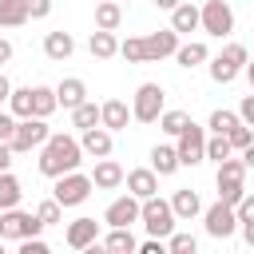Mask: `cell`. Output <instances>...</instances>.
<instances>
[{"instance_id": "56", "label": "cell", "mask_w": 254, "mask_h": 254, "mask_svg": "<svg viewBox=\"0 0 254 254\" xmlns=\"http://www.w3.org/2000/svg\"><path fill=\"white\" fill-rule=\"evenodd\" d=\"M115 4H119V0H115Z\"/></svg>"}, {"instance_id": "9", "label": "cell", "mask_w": 254, "mask_h": 254, "mask_svg": "<svg viewBox=\"0 0 254 254\" xmlns=\"http://www.w3.org/2000/svg\"><path fill=\"white\" fill-rule=\"evenodd\" d=\"M0 222H4V238H16V242H24V238H40V230H44V222L36 218V214H28V210H4L0 214Z\"/></svg>"}, {"instance_id": "5", "label": "cell", "mask_w": 254, "mask_h": 254, "mask_svg": "<svg viewBox=\"0 0 254 254\" xmlns=\"http://www.w3.org/2000/svg\"><path fill=\"white\" fill-rule=\"evenodd\" d=\"M48 135H52L48 131V119H16V131H12L8 147H12V155H28V151L44 147Z\"/></svg>"}, {"instance_id": "34", "label": "cell", "mask_w": 254, "mask_h": 254, "mask_svg": "<svg viewBox=\"0 0 254 254\" xmlns=\"http://www.w3.org/2000/svg\"><path fill=\"white\" fill-rule=\"evenodd\" d=\"M238 123H242V119H238V111H226V107H218V111L210 115V123H206V127H210L214 135H226V131H234Z\"/></svg>"}, {"instance_id": "55", "label": "cell", "mask_w": 254, "mask_h": 254, "mask_svg": "<svg viewBox=\"0 0 254 254\" xmlns=\"http://www.w3.org/2000/svg\"><path fill=\"white\" fill-rule=\"evenodd\" d=\"M0 254H4V246H0Z\"/></svg>"}, {"instance_id": "8", "label": "cell", "mask_w": 254, "mask_h": 254, "mask_svg": "<svg viewBox=\"0 0 254 254\" xmlns=\"http://www.w3.org/2000/svg\"><path fill=\"white\" fill-rule=\"evenodd\" d=\"M91 190H95V187H91V179H87V175H79V171H71V175H64V179H56L52 198H56L60 206H79Z\"/></svg>"}, {"instance_id": "15", "label": "cell", "mask_w": 254, "mask_h": 254, "mask_svg": "<svg viewBox=\"0 0 254 254\" xmlns=\"http://www.w3.org/2000/svg\"><path fill=\"white\" fill-rule=\"evenodd\" d=\"M64 242H67L71 250H83V246L99 242V222H95V218H75V222H67Z\"/></svg>"}, {"instance_id": "2", "label": "cell", "mask_w": 254, "mask_h": 254, "mask_svg": "<svg viewBox=\"0 0 254 254\" xmlns=\"http://www.w3.org/2000/svg\"><path fill=\"white\" fill-rule=\"evenodd\" d=\"M139 222L147 226V234H151V238H159V242H163V238H171V234H175V222H179V218H175L171 202L155 194V198L139 202Z\"/></svg>"}, {"instance_id": "7", "label": "cell", "mask_w": 254, "mask_h": 254, "mask_svg": "<svg viewBox=\"0 0 254 254\" xmlns=\"http://www.w3.org/2000/svg\"><path fill=\"white\" fill-rule=\"evenodd\" d=\"M175 155H179V167H198L206 159V131L198 123H187V131L175 143Z\"/></svg>"}, {"instance_id": "32", "label": "cell", "mask_w": 254, "mask_h": 254, "mask_svg": "<svg viewBox=\"0 0 254 254\" xmlns=\"http://www.w3.org/2000/svg\"><path fill=\"white\" fill-rule=\"evenodd\" d=\"M71 123L79 127V131H91V127H99V107L87 99V103H79L75 111H71Z\"/></svg>"}, {"instance_id": "28", "label": "cell", "mask_w": 254, "mask_h": 254, "mask_svg": "<svg viewBox=\"0 0 254 254\" xmlns=\"http://www.w3.org/2000/svg\"><path fill=\"white\" fill-rule=\"evenodd\" d=\"M8 115H12V119H32V87H12V95H8Z\"/></svg>"}, {"instance_id": "54", "label": "cell", "mask_w": 254, "mask_h": 254, "mask_svg": "<svg viewBox=\"0 0 254 254\" xmlns=\"http://www.w3.org/2000/svg\"><path fill=\"white\" fill-rule=\"evenodd\" d=\"M0 238H4V222H0Z\"/></svg>"}, {"instance_id": "35", "label": "cell", "mask_w": 254, "mask_h": 254, "mask_svg": "<svg viewBox=\"0 0 254 254\" xmlns=\"http://www.w3.org/2000/svg\"><path fill=\"white\" fill-rule=\"evenodd\" d=\"M242 179H246V163L242 159L230 155V159L218 163V183H242Z\"/></svg>"}, {"instance_id": "29", "label": "cell", "mask_w": 254, "mask_h": 254, "mask_svg": "<svg viewBox=\"0 0 254 254\" xmlns=\"http://www.w3.org/2000/svg\"><path fill=\"white\" fill-rule=\"evenodd\" d=\"M20 24H28L24 0H0V28H20Z\"/></svg>"}, {"instance_id": "14", "label": "cell", "mask_w": 254, "mask_h": 254, "mask_svg": "<svg viewBox=\"0 0 254 254\" xmlns=\"http://www.w3.org/2000/svg\"><path fill=\"white\" fill-rule=\"evenodd\" d=\"M127 123H131V107L123 103V99H107V103H99V127L103 131H127Z\"/></svg>"}, {"instance_id": "3", "label": "cell", "mask_w": 254, "mask_h": 254, "mask_svg": "<svg viewBox=\"0 0 254 254\" xmlns=\"http://www.w3.org/2000/svg\"><path fill=\"white\" fill-rule=\"evenodd\" d=\"M163 103H167V91L159 83H139V91L131 99V119L135 123H159V115L167 111Z\"/></svg>"}, {"instance_id": "25", "label": "cell", "mask_w": 254, "mask_h": 254, "mask_svg": "<svg viewBox=\"0 0 254 254\" xmlns=\"http://www.w3.org/2000/svg\"><path fill=\"white\" fill-rule=\"evenodd\" d=\"M20 194H24V190H20V179H16L12 171H4V175H0V214H4V210H16V206H20Z\"/></svg>"}, {"instance_id": "47", "label": "cell", "mask_w": 254, "mask_h": 254, "mask_svg": "<svg viewBox=\"0 0 254 254\" xmlns=\"http://www.w3.org/2000/svg\"><path fill=\"white\" fill-rule=\"evenodd\" d=\"M8 167H12V147H8V143H0V175H4Z\"/></svg>"}, {"instance_id": "44", "label": "cell", "mask_w": 254, "mask_h": 254, "mask_svg": "<svg viewBox=\"0 0 254 254\" xmlns=\"http://www.w3.org/2000/svg\"><path fill=\"white\" fill-rule=\"evenodd\" d=\"M238 119H242L246 127H254V95H246V99L238 103Z\"/></svg>"}, {"instance_id": "39", "label": "cell", "mask_w": 254, "mask_h": 254, "mask_svg": "<svg viewBox=\"0 0 254 254\" xmlns=\"http://www.w3.org/2000/svg\"><path fill=\"white\" fill-rule=\"evenodd\" d=\"M242 194H246L242 183H218V202H222V206H238Z\"/></svg>"}, {"instance_id": "50", "label": "cell", "mask_w": 254, "mask_h": 254, "mask_svg": "<svg viewBox=\"0 0 254 254\" xmlns=\"http://www.w3.org/2000/svg\"><path fill=\"white\" fill-rule=\"evenodd\" d=\"M242 238H246V246H254V222H242Z\"/></svg>"}, {"instance_id": "45", "label": "cell", "mask_w": 254, "mask_h": 254, "mask_svg": "<svg viewBox=\"0 0 254 254\" xmlns=\"http://www.w3.org/2000/svg\"><path fill=\"white\" fill-rule=\"evenodd\" d=\"M135 254H171V250H167V242H159V238H147V242H143Z\"/></svg>"}, {"instance_id": "22", "label": "cell", "mask_w": 254, "mask_h": 254, "mask_svg": "<svg viewBox=\"0 0 254 254\" xmlns=\"http://www.w3.org/2000/svg\"><path fill=\"white\" fill-rule=\"evenodd\" d=\"M119 20H123V8L115 0H99L95 4V32H115Z\"/></svg>"}, {"instance_id": "19", "label": "cell", "mask_w": 254, "mask_h": 254, "mask_svg": "<svg viewBox=\"0 0 254 254\" xmlns=\"http://www.w3.org/2000/svg\"><path fill=\"white\" fill-rule=\"evenodd\" d=\"M71 52H75V40H71V32H64V28H60V32H48V36H44V56H48V60L64 64Z\"/></svg>"}, {"instance_id": "18", "label": "cell", "mask_w": 254, "mask_h": 254, "mask_svg": "<svg viewBox=\"0 0 254 254\" xmlns=\"http://www.w3.org/2000/svg\"><path fill=\"white\" fill-rule=\"evenodd\" d=\"M87 179H91L95 190H115V187L123 183V167H119L115 159H95V171H91Z\"/></svg>"}, {"instance_id": "37", "label": "cell", "mask_w": 254, "mask_h": 254, "mask_svg": "<svg viewBox=\"0 0 254 254\" xmlns=\"http://www.w3.org/2000/svg\"><path fill=\"white\" fill-rule=\"evenodd\" d=\"M226 143H230V151H246V147L254 143V131H250L246 123H238L234 131H226Z\"/></svg>"}, {"instance_id": "1", "label": "cell", "mask_w": 254, "mask_h": 254, "mask_svg": "<svg viewBox=\"0 0 254 254\" xmlns=\"http://www.w3.org/2000/svg\"><path fill=\"white\" fill-rule=\"evenodd\" d=\"M40 175H48V179H64V175H71L79 163H83V151H79V139L75 135H64V131H56V135H48V143L40 147Z\"/></svg>"}, {"instance_id": "30", "label": "cell", "mask_w": 254, "mask_h": 254, "mask_svg": "<svg viewBox=\"0 0 254 254\" xmlns=\"http://www.w3.org/2000/svg\"><path fill=\"white\" fill-rule=\"evenodd\" d=\"M103 246H107V254H135V250H139V242H135L131 230H111V234L103 238Z\"/></svg>"}, {"instance_id": "36", "label": "cell", "mask_w": 254, "mask_h": 254, "mask_svg": "<svg viewBox=\"0 0 254 254\" xmlns=\"http://www.w3.org/2000/svg\"><path fill=\"white\" fill-rule=\"evenodd\" d=\"M167 250H171V254H198V238L187 234V230H175V234L167 238Z\"/></svg>"}, {"instance_id": "52", "label": "cell", "mask_w": 254, "mask_h": 254, "mask_svg": "<svg viewBox=\"0 0 254 254\" xmlns=\"http://www.w3.org/2000/svg\"><path fill=\"white\" fill-rule=\"evenodd\" d=\"M179 4H183V0H155V8H167V12H175Z\"/></svg>"}, {"instance_id": "10", "label": "cell", "mask_w": 254, "mask_h": 254, "mask_svg": "<svg viewBox=\"0 0 254 254\" xmlns=\"http://www.w3.org/2000/svg\"><path fill=\"white\" fill-rule=\"evenodd\" d=\"M202 222H206V234H210V238H230V234L238 230L234 206H222V202L206 206V210H202Z\"/></svg>"}, {"instance_id": "27", "label": "cell", "mask_w": 254, "mask_h": 254, "mask_svg": "<svg viewBox=\"0 0 254 254\" xmlns=\"http://www.w3.org/2000/svg\"><path fill=\"white\" fill-rule=\"evenodd\" d=\"M56 107V87H32V119H48Z\"/></svg>"}, {"instance_id": "16", "label": "cell", "mask_w": 254, "mask_h": 254, "mask_svg": "<svg viewBox=\"0 0 254 254\" xmlns=\"http://www.w3.org/2000/svg\"><path fill=\"white\" fill-rule=\"evenodd\" d=\"M56 103H60V107H67V111H75L79 103H87V83H83L79 75L60 79V83H56Z\"/></svg>"}, {"instance_id": "48", "label": "cell", "mask_w": 254, "mask_h": 254, "mask_svg": "<svg viewBox=\"0 0 254 254\" xmlns=\"http://www.w3.org/2000/svg\"><path fill=\"white\" fill-rule=\"evenodd\" d=\"M8 95H12V83H8V75L0 71V103H8Z\"/></svg>"}, {"instance_id": "53", "label": "cell", "mask_w": 254, "mask_h": 254, "mask_svg": "<svg viewBox=\"0 0 254 254\" xmlns=\"http://www.w3.org/2000/svg\"><path fill=\"white\" fill-rule=\"evenodd\" d=\"M242 71H246V79H250V87H254V60H246V67H242Z\"/></svg>"}, {"instance_id": "26", "label": "cell", "mask_w": 254, "mask_h": 254, "mask_svg": "<svg viewBox=\"0 0 254 254\" xmlns=\"http://www.w3.org/2000/svg\"><path fill=\"white\" fill-rule=\"evenodd\" d=\"M194 28H198V8L194 4H179L171 12V32L183 36V32H194Z\"/></svg>"}, {"instance_id": "21", "label": "cell", "mask_w": 254, "mask_h": 254, "mask_svg": "<svg viewBox=\"0 0 254 254\" xmlns=\"http://www.w3.org/2000/svg\"><path fill=\"white\" fill-rule=\"evenodd\" d=\"M151 171H155L159 179H167V175H175V171H179V155H175V147H171V143H159V147L151 151Z\"/></svg>"}, {"instance_id": "33", "label": "cell", "mask_w": 254, "mask_h": 254, "mask_svg": "<svg viewBox=\"0 0 254 254\" xmlns=\"http://www.w3.org/2000/svg\"><path fill=\"white\" fill-rule=\"evenodd\" d=\"M187 123H190V115H187V111H163V115H159V127H163L167 135H175V139L187 131Z\"/></svg>"}, {"instance_id": "49", "label": "cell", "mask_w": 254, "mask_h": 254, "mask_svg": "<svg viewBox=\"0 0 254 254\" xmlns=\"http://www.w3.org/2000/svg\"><path fill=\"white\" fill-rule=\"evenodd\" d=\"M8 60H12V44L0 36V64H8Z\"/></svg>"}, {"instance_id": "31", "label": "cell", "mask_w": 254, "mask_h": 254, "mask_svg": "<svg viewBox=\"0 0 254 254\" xmlns=\"http://www.w3.org/2000/svg\"><path fill=\"white\" fill-rule=\"evenodd\" d=\"M119 56H123L127 64H147V44H143V36H127V40L119 44Z\"/></svg>"}, {"instance_id": "41", "label": "cell", "mask_w": 254, "mask_h": 254, "mask_svg": "<svg viewBox=\"0 0 254 254\" xmlns=\"http://www.w3.org/2000/svg\"><path fill=\"white\" fill-rule=\"evenodd\" d=\"M234 218H238V226L242 222H254V194H242V202L234 206Z\"/></svg>"}, {"instance_id": "12", "label": "cell", "mask_w": 254, "mask_h": 254, "mask_svg": "<svg viewBox=\"0 0 254 254\" xmlns=\"http://www.w3.org/2000/svg\"><path fill=\"white\" fill-rule=\"evenodd\" d=\"M103 222H107L111 230H131V222H139V198H131V194L115 198V202L103 210Z\"/></svg>"}, {"instance_id": "40", "label": "cell", "mask_w": 254, "mask_h": 254, "mask_svg": "<svg viewBox=\"0 0 254 254\" xmlns=\"http://www.w3.org/2000/svg\"><path fill=\"white\" fill-rule=\"evenodd\" d=\"M36 218H40L44 226H52V222H60V218H64V206H60L56 198H44V202L36 206Z\"/></svg>"}, {"instance_id": "51", "label": "cell", "mask_w": 254, "mask_h": 254, "mask_svg": "<svg viewBox=\"0 0 254 254\" xmlns=\"http://www.w3.org/2000/svg\"><path fill=\"white\" fill-rule=\"evenodd\" d=\"M79 254H107V246H103V242H91V246H83Z\"/></svg>"}, {"instance_id": "42", "label": "cell", "mask_w": 254, "mask_h": 254, "mask_svg": "<svg viewBox=\"0 0 254 254\" xmlns=\"http://www.w3.org/2000/svg\"><path fill=\"white\" fill-rule=\"evenodd\" d=\"M24 8H28V20H44L52 12V0H24Z\"/></svg>"}, {"instance_id": "38", "label": "cell", "mask_w": 254, "mask_h": 254, "mask_svg": "<svg viewBox=\"0 0 254 254\" xmlns=\"http://www.w3.org/2000/svg\"><path fill=\"white\" fill-rule=\"evenodd\" d=\"M234 151H230V143H226V135H210L206 139V159H214V163H222V159H230Z\"/></svg>"}, {"instance_id": "23", "label": "cell", "mask_w": 254, "mask_h": 254, "mask_svg": "<svg viewBox=\"0 0 254 254\" xmlns=\"http://www.w3.org/2000/svg\"><path fill=\"white\" fill-rule=\"evenodd\" d=\"M206 60H210V48L198 44V40L179 44V52H175V64H179V67H198V64H206Z\"/></svg>"}, {"instance_id": "43", "label": "cell", "mask_w": 254, "mask_h": 254, "mask_svg": "<svg viewBox=\"0 0 254 254\" xmlns=\"http://www.w3.org/2000/svg\"><path fill=\"white\" fill-rule=\"evenodd\" d=\"M16 254H52V246H48V242H40V238H24Z\"/></svg>"}, {"instance_id": "11", "label": "cell", "mask_w": 254, "mask_h": 254, "mask_svg": "<svg viewBox=\"0 0 254 254\" xmlns=\"http://www.w3.org/2000/svg\"><path fill=\"white\" fill-rule=\"evenodd\" d=\"M123 183H127V194L139 198V202H147V198L159 194V175H155L151 167H135V171H127Z\"/></svg>"}, {"instance_id": "46", "label": "cell", "mask_w": 254, "mask_h": 254, "mask_svg": "<svg viewBox=\"0 0 254 254\" xmlns=\"http://www.w3.org/2000/svg\"><path fill=\"white\" fill-rule=\"evenodd\" d=\"M12 131H16V119H12L8 111H0V143H8V139H12Z\"/></svg>"}, {"instance_id": "24", "label": "cell", "mask_w": 254, "mask_h": 254, "mask_svg": "<svg viewBox=\"0 0 254 254\" xmlns=\"http://www.w3.org/2000/svg\"><path fill=\"white\" fill-rule=\"evenodd\" d=\"M87 52H91L95 60H111V56H119V40H115V32H91Z\"/></svg>"}, {"instance_id": "20", "label": "cell", "mask_w": 254, "mask_h": 254, "mask_svg": "<svg viewBox=\"0 0 254 254\" xmlns=\"http://www.w3.org/2000/svg\"><path fill=\"white\" fill-rule=\"evenodd\" d=\"M171 210H175V218H194V214H202V198H198V190H190V187L175 190V194H171Z\"/></svg>"}, {"instance_id": "13", "label": "cell", "mask_w": 254, "mask_h": 254, "mask_svg": "<svg viewBox=\"0 0 254 254\" xmlns=\"http://www.w3.org/2000/svg\"><path fill=\"white\" fill-rule=\"evenodd\" d=\"M143 44H147V64H159V60H167V56H175V52H179V36H175L171 28L143 36Z\"/></svg>"}, {"instance_id": "6", "label": "cell", "mask_w": 254, "mask_h": 254, "mask_svg": "<svg viewBox=\"0 0 254 254\" xmlns=\"http://www.w3.org/2000/svg\"><path fill=\"white\" fill-rule=\"evenodd\" d=\"M198 28L206 32V36H230L234 32V12H230V4L226 0H206L202 8H198Z\"/></svg>"}, {"instance_id": "17", "label": "cell", "mask_w": 254, "mask_h": 254, "mask_svg": "<svg viewBox=\"0 0 254 254\" xmlns=\"http://www.w3.org/2000/svg\"><path fill=\"white\" fill-rule=\"evenodd\" d=\"M79 151L91 159H111V131H103V127L79 131Z\"/></svg>"}, {"instance_id": "4", "label": "cell", "mask_w": 254, "mask_h": 254, "mask_svg": "<svg viewBox=\"0 0 254 254\" xmlns=\"http://www.w3.org/2000/svg\"><path fill=\"white\" fill-rule=\"evenodd\" d=\"M246 60H250V52H246V44H226L214 60H210V79L214 83H234V75L246 67Z\"/></svg>"}]
</instances>
